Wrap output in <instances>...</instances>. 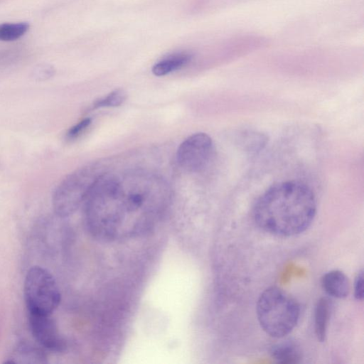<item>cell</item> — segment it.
<instances>
[{
    "instance_id": "cell-1",
    "label": "cell",
    "mask_w": 364,
    "mask_h": 364,
    "mask_svg": "<svg viewBox=\"0 0 364 364\" xmlns=\"http://www.w3.org/2000/svg\"><path fill=\"white\" fill-rule=\"evenodd\" d=\"M316 213L312 190L302 182L287 181L273 184L259 196L253 208V218L265 232L289 237L305 231Z\"/></svg>"
},
{
    "instance_id": "cell-2",
    "label": "cell",
    "mask_w": 364,
    "mask_h": 364,
    "mask_svg": "<svg viewBox=\"0 0 364 364\" xmlns=\"http://www.w3.org/2000/svg\"><path fill=\"white\" fill-rule=\"evenodd\" d=\"M124 189L115 177L101 174L85 200L89 231L105 241L124 240Z\"/></svg>"
},
{
    "instance_id": "cell-3",
    "label": "cell",
    "mask_w": 364,
    "mask_h": 364,
    "mask_svg": "<svg viewBox=\"0 0 364 364\" xmlns=\"http://www.w3.org/2000/svg\"><path fill=\"white\" fill-rule=\"evenodd\" d=\"M299 314L297 301L277 287L266 289L257 300V319L262 329L272 337L288 335L296 326Z\"/></svg>"
},
{
    "instance_id": "cell-4",
    "label": "cell",
    "mask_w": 364,
    "mask_h": 364,
    "mask_svg": "<svg viewBox=\"0 0 364 364\" xmlns=\"http://www.w3.org/2000/svg\"><path fill=\"white\" fill-rule=\"evenodd\" d=\"M100 175L94 166L82 167L68 175L53 194V206L55 215L65 218L74 213L85 202Z\"/></svg>"
},
{
    "instance_id": "cell-5",
    "label": "cell",
    "mask_w": 364,
    "mask_h": 364,
    "mask_svg": "<svg viewBox=\"0 0 364 364\" xmlns=\"http://www.w3.org/2000/svg\"><path fill=\"white\" fill-rule=\"evenodd\" d=\"M23 294L28 314L50 315L60 302V293L55 278L41 267L34 266L28 271Z\"/></svg>"
},
{
    "instance_id": "cell-6",
    "label": "cell",
    "mask_w": 364,
    "mask_h": 364,
    "mask_svg": "<svg viewBox=\"0 0 364 364\" xmlns=\"http://www.w3.org/2000/svg\"><path fill=\"white\" fill-rule=\"evenodd\" d=\"M213 150V142L209 135L203 132L195 133L179 145L176 159L184 170L198 172L207 166Z\"/></svg>"
},
{
    "instance_id": "cell-7",
    "label": "cell",
    "mask_w": 364,
    "mask_h": 364,
    "mask_svg": "<svg viewBox=\"0 0 364 364\" xmlns=\"http://www.w3.org/2000/svg\"><path fill=\"white\" fill-rule=\"evenodd\" d=\"M51 315L28 314L29 327L41 347L51 352H62L65 348V343Z\"/></svg>"
},
{
    "instance_id": "cell-8",
    "label": "cell",
    "mask_w": 364,
    "mask_h": 364,
    "mask_svg": "<svg viewBox=\"0 0 364 364\" xmlns=\"http://www.w3.org/2000/svg\"><path fill=\"white\" fill-rule=\"evenodd\" d=\"M48 362L46 350L38 344L21 342L11 353L6 363H46Z\"/></svg>"
},
{
    "instance_id": "cell-9",
    "label": "cell",
    "mask_w": 364,
    "mask_h": 364,
    "mask_svg": "<svg viewBox=\"0 0 364 364\" xmlns=\"http://www.w3.org/2000/svg\"><path fill=\"white\" fill-rule=\"evenodd\" d=\"M321 286L329 296L338 299L346 297L350 291L347 277L339 270L326 273L321 279Z\"/></svg>"
},
{
    "instance_id": "cell-10",
    "label": "cell",
    "mask_w": 364,
    "mask_h": 364,
    "mask_svg": "<svg viewBox=\"0 0 364 364\" xmlns=\"http://www.w3.org/2000/svg\"><path fill=\"white\" fill-rule=\"evenodd\" d=\"M270 354L276 362L282 364L299 363L302 357L299 346L295 342L289 340L273 346Z\"/></svg>"
},
{
    "instance_id": "cell-11",
    "label": "cell",
    "mask_w": 364,
    "mask_h": 364,
    "mask_svg": "<svg viewBox=\"0 0 364 364\" xmlns=\"http://www.w3.org/2000/svg\"><path fill=\"white\" fill-rule=\"evenodd\" d=\"M192 58V55L181 52L168 55L155 63L152 73L156 76H164L186 65Z\"/></svg>"
},
{
    "instance_id": "cell-12",
    "label": "cell",
    "mask_w": 364,
    "mask_h": 364,
    "mask_svg": "<svg viewBox=\"0 0 364 364\" xmlns=\"http://www.w3.org/2000/svg\"><path fill=\"white\" fill-rule=\"evenodd\" d=\"M331 304L328 299L321 298L315 308L314 328L318 341L323 342L326 336L327 326L330 318Z\"/></svg>"
},
{
    "instance_id": "cell-13",
    "label": "cell",
    "mask_w": 364,
    "mask_h": 364,
    "mask_svg": "<svg viewBox=\"0 0 364 364\" xmlns=\"http://www.w3.org/2000/svg\"><path fill=\"white\" fill-rule=\"evenodd\" d=\"M239 146L248 152L259 151L265 146L267 137L260 132L245 131L239 134Z\"/></svg>"
},
{
    "instance_id": "cell-14",
    "label": "cell",
    "mask_w": 364,
    "mask_h": 364,
    "mask_svg": "<svg viewBox=\"0 0 364 364\" xmlns=\"http://www.w3.org/2000/svg\"><path fill=\"white\" fill-rule=\"evenodd\" d=\"M28 28L29 25L26 22L1 23L0 24V41H15L23 36Z\"/></svg>"
},
{
    "instance_id": "cell-15",
    "label": "cell",
    "mask_w": 364,
    "mask_h": 364,
    "mask_svg": "<svg viewBox=\"0 0 364 364\" xmlns=\"http://www.w3.org/2000/svg\"><path fill=\"white\" fill-rule=\"evenodd\" d=\"M127 99V93L122 89H117L93 103L94 109L100 107H115L120 106Z\"/></svg>"
},
{
    "instance_id": "cell-16",
    "label": "cell",
    "mask_w": 364,
    "mask_h": 364,
    "mask_svg": "<svg viewBox=\"0 0 364 364\" xmlns=\"http://www.w3.org/2000/svg\"><path fill=\"white\" fill-rule=\"evenodd\" d=\"M92 120L90 118H85L72 127L67 132V138L73 139L79 136L90 126Z\"/></svg>"
},
{
    "instance_id": "cell-17",
    "label": "cell",
    "mask_w": 364,
    "mask_h": 364,
    "mask_svg": "<svg viewBox=\"0 0 364 364\" xmlns=\"http://www.w3.org/2000/svg\"><path fill=\"white\" fill-rule=\"evenodd\" d=\"M354 295L356 299L363 300V272L360 271L354 283Z\"/></svg>"
}]
</instances>
